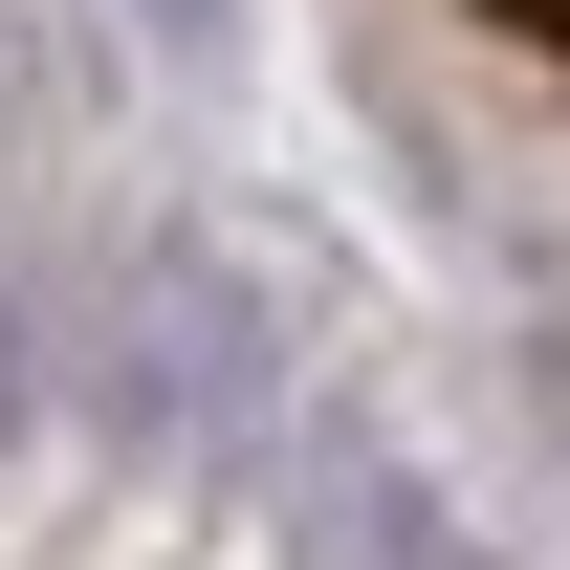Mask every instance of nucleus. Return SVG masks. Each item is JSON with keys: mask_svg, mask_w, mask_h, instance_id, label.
Masks as SVG:
<instances>
[{"mask_svg": "<svg viewBox=\"0 0 570 570\" xmlns=\"http://www.w3.org/2000/svg\"><path fill=\"white\" fill-rule=\"evenodd\" d=\"M154 22H176V45H219V0H154Z\"/></svg>", "mask_w": 570, "mask_h": 570, "instance_id": "3", "label": "nucleus"}, {"mask_svg": "<svg viewBox=\"0 0 570 570\" xmlns=\"http://www.w3.org/2000/svg\"><path fill=\"white\" fill-rule=\"evenodd\" d=\"M504 22H527V45H570V0H504Z\"/></svg>", "mask_w": 570, "mask_h": 570, "instance_id": "4", "label": "nucleus"}, {"mask_svg": "<svg viewBox=\"0 0 570 570\" xmlns=\"http://www.w3.org/2000/svg\"><path fill=\"white\" fill-rule=\"evenodd\" d=\"M307 549H352V570H461V549H439L395 483H330V504H307Z\"/></svg>", "mask_w": 570, "mask_h": 570, "instance_id": "1", "label": "nucleus"}, {"mask_svg": "<svg viewBox=\"0 0 570 570\" xmlns=\"http://www.w3.org/2000/svg\"><path fill=\"white\" fill-rule=\"evenodd\" d=\"M0 439H22V307H0Z\"/></svg>", "mask_w": 570, "mask_h": 570, "instance_id": "2", "label": "nucleus"}]
</instances>
